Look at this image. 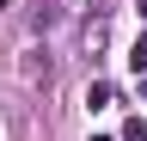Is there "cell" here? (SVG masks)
I'll list each match as a JSON object with an SVG mask.
<instances>
[{
  "label": "cell",
  "mask_w": 147,
  "mask_h": 141,
  "mask_svg": "<svg viewBox=\"0 0 147 141\" xmlns=\"http://www.w3.org/2000/svg\"><path fill=\"white\" fill-rule=\"evenodd\" d=\"M141 19H147V0H141Z\"/></svg>",
  "instance_id": "6"
},
{
  "label": "cell",
  "mask_w": 147,
  "mask_h": 141,
  "mask_svg": "<svg viewBox=\"0 0 147 141\" xmlns=\"http://www.w3.org/2000/svg\"><path fill=\"white\" fill-rule=\"evenodd\" d=\"M86 6V0H55V12H80Z\"/></svg>",
  "instance_id": "5"
},
{
  "label": "cell",
  "mask_w": 147,
  "mask_h": 141,
  "mask_svg": "<svg viewBox=\"0 0 147 141\" xmlns=\"http://www.w3.org/2000/svg\"><path fill=\"white\" fill-rule=\"evenodd\" d=\"M129 67H135V74H147V37H141L135 49H129Z\"/></svg>",
  "instance_id": "3"
},
{
  "label": "cell",
  "mask_w": 147,
  "mask_h": 141,
  "mask_svg": "<svg viewBox=\"0 0 147 141\" xmlns=\"http://www.w3.org/2000/svg\"><path fill=\"white\" fill-rule=\"evenodd\" d=\"M18 74H25V86H49V55L43 49H25L18 55Z\"/></svg>",
  "instance_id": "1"
},
{
  "label": "cell",
  "mask_w": 147,
  "mask_h": 141,
  "mask_svg": "<svg viewBox=\"0 0 147 141\" xmlns=\"http://www.w3.org/2000/svg\"><path fill=\"white\" fill-rule=\"evenodd\" d=\"M123 141H147V123H129V129H123Z\"/></svg>",
  "instance_id": "4"
},
{
  "label": "cell",
  "mask_w": 147,
  "mask_h": 141,
  "mask_svg": "<svg viewBox=\"0 0 147 141\" xmlns=\"http://www.w3.org/2000/svg\"><path fill=\"white\" fill-rule=\"evenodd\" d=\"M110 98H117V86H104V80H98V86H92V92H86V104H92V111H104Z\"/></svg>",
  "instance_id": "2"
}]
</instances>
